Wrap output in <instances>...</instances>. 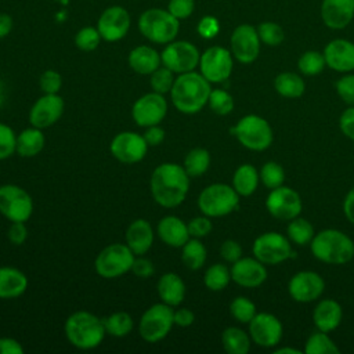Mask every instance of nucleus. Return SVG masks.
Instances as JSON below:
<instances>
[{"mask_svg": "<svg viewBox=\"0 0 354 354\" xmlns=\"http://www.w3.org/2000/svg\"><path fill=\"white\" fill-rule=\"evenodd\" d=\"M155 202L163 207H176L184 202L189 189V176L178 163L166 162L155 167L149 181Z\"/></svg>", "mask_w": 354, "mask_h": 354, "instance_id": "f257e3e1", "label": "nucleus"}, {"mask_svg": "<svg viewBox=\"0 0 354 354\" xmlns=\"http://www.w3.org/2000/svg\"><path fill=\"white\" fill-rule=\"evenodd\" d=\"M212 87L210 82L199 72L191 71L180 73L170 90L171 102L177 111L192 115L207 104Z\"/></svg>", "mask_w": 354, "mask_h": 354, "instance_id": "f03ea898", "label": "nucleus"}, {"mask_svg": "<svg viewBox=\"0 0 354 354\" xmlns=\"http://www.w3.org/2000/svg\"><path fill=\"white\" fill-rule=\"evenodd\" d=\"M64 328L69 343L80 350L95 348L102 343L106 333L102 319L84 310L71 314Z\"/></svg>", "mask_w": 354, "mask_h": 354, "instance_id": "7ed1b4c3", "label": "nucleus"}, {"mask_svg": "<svg viewBox=\"0 0 354 354\" xmlns=\"http://www.w3.org/2000/svg\"><path fill=\"white\" fill-rule=\"evenodd\" d=\"M310 245L313 254L328 264H346L354 257V242L339 230H322Z\"/></svg>", "mask_w": 354, "mask_h": 354, "instance_id": "20e7f679", "label": "nucleus"}, {"mask_svg": "<svg viewBox=\"0 0 354 354\" xmlns=\"http://www.w3.org/2000/svg\"><path fill=\"white\" fill-rule=\"evenodd\" d=\"M138 29L149 41L167 44L176 39L180 29V19L167 10L149 8L140 15Z\"/></svg>", "mask_w": 354, "mask_h": 354, "instance_id": "39448f33", "label": "nucleus"}, {"mask_svg": "<svg viewBox=\"0 0 354 354\" xmlns=\"http://www.w3.org/2000/svg\"><path fill=\"white\" fill-rule=\"evenodd\" d=\"M239 205V195L227 184L207 185L198 196L199 210L207 217H221L234 212Z\"/></svg>", "mask_w": 354, "mask_h": 354, "instance_id": "423d86ee", "label": "nucleus"}, {"mask_svg": "<svg viewBox=\"0 0 354 354\" xmlns=\"http://www.w3.org/2000/svg\"><path fill=\"white\" fill-rule=\"evenodd\" d=\"M231 134L248 149L264 151L272 142V130L266 119L257 115H246L231 127Z\"/></svg>", "mask_w": 354, "mask_h": 354, "instance_id": "0eeeda50", "label": "nucleus"}, {"mask_svg": "<svg viewBox=\"0 0 354 354\" xmlns=\"http://www.w3.org/2000/svg\"><path fill=\"white\" fill-rule=\"evenodd\" d=\"M134 259L136 254L126 243H111L97 254L94 267L100 277L113 279L131 271Z\"/></svg>", "mask_w": 354, "mask_h": 354, "instance_id": "6e6552de", "label": "nucleus"}, {"mask_svg": "<svg viewBox=\"0 0 354 354\" xmlns=\"http://www.w3.org/2000/svg\"><path fill=\"white\" fill-rule=\"evenodd\" d=\"M173 325V310L169 304L162 301L144 311L140 319L138 330L145 342L156 343L169 335Z\"/></svg>", "mask_w": 354, "mask_h": 354, "instance_id": "1a4fd4ad", "label": "nucleus"}, {"mask_svg": "<svg viewBox=\"0 0 354 354\" xmlns=\"http://www.w3.org/2000/svg\"><path fill=\"white\" fill-rule=\"evenodd\" d=\"M33 212L32 196L15 184L0 185V213L12 221H26Z\"/></svg>", "mask_w": 354, "mask_h": 354, "instance_id": "9d476101", "label": "nucleus"}, {"mask_svg": "<svg viewBox=\"0 0 354 354\" xmlns=\"http://www.w3.org/2000/svg\"><path fill=\"white\" fill-rule=\"evenodd\" d=\"M199 58L198 48L187 40H173L160 53L162 65L178 75L194 71L199 65Z\"/></svg>", "mask_w": 354, "mask_h": 354, "instance_id": "9b49d317", "label": "nucleus"}, {"mask_svg": "<svg viewBox=\"0 0 354 354\" xmlns=\"http://www.w3.org/2000/svg\"><path fill=\"white\" fill-rule=\"evenodd\" d=\"M253 254L263 264H278L289 259L293 252L289 239L278 232H266L253 242Z\"/></svg>", "mask_w": 354, "mask_h": 354, "instance_id": "f8f14e48", "label": "nucleus"}, {"mask_svg": "<svg viewBox=\"0 0 354 354\" xmlns=\"http://www.w3.org/2000/svg\"><path fill=\"white\" fill-rule=\"evenodd\" d=\"M232 54L221 46H212L201 54V73L210 83H221L227 80L232 72Z\"/></svg>", "mask_w": 354, "mask_h": 354, "instance_id": "ddd939ff", "label": "nucleus"}, {"mask_svg": "<svg viewBox=\"0 0 354 354\" xmlns=\"http://www.w3.org/2000/svg\"><path fill=\"white\" fill-rule=\"evenodd\" d=\"M167 113V101L163 94L147 93L141 95L131 108V116L137 126L149 127L159 124Z\"/></svg>", "mask_w": 354, "mask_h": 354, "instance_id": "4468645a", "label": "nucleus"}, {"mask_svg": "<svg viewBox=\"0 0 354 354\" xmlns=\"http://www.w3.org/2000/svg\"><path fill=\"white\" fill-rule=\"evenodd\" d=\"M266 206L272 217L290 221L300 214L301 199L293 188L281 185L271 189L266 199Z\"/></svg>", "mask_w": 354, "mask_h": 354, "instance_id": "2eb2a0df", "label": "nucleus"}, {"mask_svg": "<svg viewBox=\"0 0 354 354\" xmlns=\"http://www.w3.org/2000/svg\"><path fill=\"white\" fill-rule=\"evenodd\" d=\"M231 54L241 64H252L260 53L257 29L249 24L238 25L231 35Z\"/></svg>", "mask_w": 354, "mask_h": 354, "instance_id": "dca6fc26", "label": "nucleus"}, {"mask_svg": "<svg viewBox=\"0 0 354 354\" xmlns=\"http://www.w3.org/2000/svg\"><path fill=\"white\" fill-rule=\"evenodd\" d=\"M97 29L105 41L122 40L130 29V14L122 6H111L105 8L97 22Z\"/></svg>", "mask_w": 354, "mask_h": 354, "instance_id": "f3484780", "label": "nucleus"}, {"mask_svg": "<svg viewBox=\"0 0 354 354\" xmlns=\"http://www.w3.org/2000/svg\"><path fill=\"white\" fill-rule=\"evenodd\" d=\"M111 153L122 163H137L142 160L148 151V144L142 136L134 131H122L111 141Z\"/></svg>", "mask_w": 354, "mask_h": 354, "instance_id": "a211bd4d", "label": "nucleus"}, {"mask_svg": "<svg viewBox=\"0 0 354 354\" xmlns=\"http://www.w3.org/2000/svg\"><path fill=\"white\" fill-rule=\"evenodd\" d=\"M249 333L257 346L274 347L282 337V325L275 315L259 313L249 322Z\"/></svg>", "mask_w": 354, "mask_h": 354, "instance_id": "6ab92c4d", "label": "nucleus"}, {"mask_svg": "<svg viewBox=\"0 0 354 354\" xmlns=\"http://www.w3.org/2000/svg\"><path fill=\"white\" fill-rule=\"evenodd\" d=\"M64 112V100L58 94H44L29 111V122L37 129H46L58 122Z\"/></svg>", "mask_w": 354, "mask_h": 354, "instance_id": "aec40b11", "label": "nucleus"}, {"mask_svg": "<svg viewBox=\"0 0 354 354\" xmlns=\"http://www.w3.org/2000/svg\"><path fill=\"white\" fill-rule=\"evenodd\" d=\"M325 289V282L319 274L314 271H300L289 281V295L299 303L317 300Z\"/></svg>", "mask_w": 354, "mask_h": 354, "instance_id": "412c9836", "label": "nucleus"}, {"mask_svg": "<svg viewBox=\"0 0 354 354\" xmlns=\"http://www.w3.org/2000/svg\"><path fill=\"white\" fill-rule=\"evenodd\" d=\"M230 271L231 279L243 288H257L267 279V270L256 257H241Z\"/></svg>", "mask_w": 354, "mask_h": 354, "instance_id": "4be33fe9", "label": "nucleus"}, {"mask_svg": "<svg viewBox=\"0 0 354 354\" xmlns=\"http://www.w3.org/2000/svg\"><path fill=\"white\" fill-rule=\"evenodd\" d=\"M326 65L337 72L354 71V43L346 39L329 41L324 50Z\"/></svg>", "mask_w": 354, "mask_h": 354, "instance_id": "5701e85b", "label": "nucleus"}, {"mask_svg": "<svg viewBox=\"0 0 354 354\" xmlns=\"http://www.w3.org/2000/svg\"><path fill=\"white\" fill-rule=\"evenodd\" d=\"M321 18L330 29H343L354 18V0H322Z\"/></svg>", "mask_w": 354, "mask_h": 354, "instance_id": "b1692460", "label": "nucleus"}, {"mask_svg": "<svg viewBox=\"0 0 354 354\" xmlns=\"http://www.w3.org/2000/svg\"><path fill=\"white\" fill-rule=\"evenodd\" d=\"M126 245L136 256L145 254L153 243V231L145 218H137L130 223L124 234Z\"/></svg>", "mask_w": 354, "mask_h": 354, "instance_id": "393cba45", "label": "nucleus"}, {"mask_svg": "<svg viewBox=\"0 0 354 354\" xmlns=\"http://www.w3.org/2000/svg\"><path fill=\"white\" fill-rule=\"evenodd\" d=\"M159 238L171 248H183L184 243L191 238L188 225L177 216H165L156 227Z\"/></svg>", "mask_w": 354, "mask_h": 354, "instance_id": "a878e982", "label": "nucleus"}, {"mask_svg": "<svg viewBox=\"0 0 354 354\" xmlns=\"http://www.w3.org/2000/svg\"><path fill=\"white\" fill-rule=\"evenodd\" d=\"M130 68L140 75H151L155 69L162 65L160 54L149 46H137L134 47L127 57Z\"/></svg>", "mask_w": 354, "mask_h": 354, "instance_id": "bb28decb", "label": "nucleus"}, {"mask_svg": "<svg viewBox=\"0 0 354 354\" xmlns=\"http://www.w3.org/2000/svg\"><path fill=\"white\" fill-rule=\"evenodd\" d=\"M28 277L18 268L0 267V299H17L25 293Z\"/></svg>", "mask_w": 354, "mask_h": 354, "instance_id": "cd10ccee", "label": "nucleus"}, {"mask_svg": "<svg viewBox=\"0 0 354 354\" xmlns=\"http://www.w3.org/2000/svg\"><path fill=\"white\" fill-rule=\"evenodd\" d=\"M342 317H343V311L340 304L332 299L321 300L317 304L313 314V319L318 330H322L326 333L339 326Z\"/></svg>", "mask_w": 354, "mask_h": 354, "instance_id": "c85d7f7f", "label": "nucleus"}, {"mask_svg": "<svg viewBox=\"0 0 354 354\" xmlns=\"http://www.w3.org/2000/svg\"><path fill=\"white\" fill-rule=\"evenodd\" d=\"M158 295L170 307L178 306L185 296L184 281L176 272H166L158 281Z\"/></svg>", "mask_w": 354, "mask_h": 354, "instance_id": "c756f323", "label": "nucleus"}, {"mask_svg": "<svg viewBox=\"0 0 354 354\" xmlns=\"http://www.w3.org/2000/svg\"><path fill=\"white\" fill-rule=\"evenodd\" d=\"M46 144L44 134L41 133V129H37L35 126L22 130L17 136V149L15 152L22 158H33L36 156Z\"/></svg>", "mask_w": 354, "mask_h": 354, "instance_id": "7c9ffc66", "label": "nucleus"}, {"mask_svg": "<svg viewBox=\"0 0 354 354\" xmlns=\"http://www.w3.org/2000/svg\"><path fill=\"white\" fill-rule=\"evenodd\" d=\"M259 180H260V176L254 169V166L245 163L235 170L232 177V187L238 192V195L249 196L256 191Z\"/></svg>", "mask_w": 354, "mask_h": 354, "instance_id": "2f4dec72", "label": "nucleus"}, {"mask_svg": "<svg viewBox=\"0 0 354 354\" xmlns=\"http://www.w3.org/2000/svg\"><path fill=\"white\" fill-rule=\"evenodd\" d=\"M274 87L278 94L286 98H297L304 93V80L295 72H282L274 80Z\"/></svg>", "mask_w": 354, "mask_h": 354, "instance_id": "473e14b6", "label": "nucleus"}, {"mask_svg": "<svg viewBox=\"0 0 354 354\" xmlns=\"http://www.w3.org/2000/svg\"><path fill=\"white\" fill-rule=\"evenodd\" d=\"M221 343L230 354H246L250 348L249 336L239 328L230 326L221 335Z\"/></svg>", "mask_w": 354, "mask_h": 354, "instance_id": "72a5a7b5", "label": "nucleus"}, {"mask_svg": "<svg viewBox=\"0 0 354 354\" xmlns=\"http://www.w3.org/2000/svg\"><path fill=\"white\" fill-rule=\"evenodd\" d=\"M181 260L189 270H199L206 261V248L199 241V238H189L181 253Z\"/></svg>", "mask_w": 354, "mask_h": 354, "instance_id": "f704fd0d", "label": "nucleus"}, {"mask_svg": "<svg viewBox=\"0 0 354 354\" xmlns=\"http://www.w3.org/2000/svg\"><path fill=\"white\" fill-rule=\"evenodd\" d=\"M105 330L113 337H123L129 335L134 326L133 318L124 311H116L105 318H102Z\"/></svg>", "mask_w": 354, "mask_h": 354, "instance_id": "c9c22d12", "label": "nucleus"}, {"mask_svg": "<svg viewBox=\"0 0 354 354\" xmlns=\"http://www.w3.org/2000/svg\"><path fill=\"white\" fill-rule=\"evenodd\" d=\"M210 165V153L205 148H194L191 149L184 159V170L189 177L202 176Z\"/></svg>", "mask_w": 354, "mask_h": 354, "instance_id": "e433bc0d", "label": "nucleus"}, {"mask_svg": "<svg viewBox=\"0 0 354 354\" xmlns=\"http://www.w3.org/2000/svg\"><path fill=\"white\" fill-rule=\"evenodd\" d=\"M231 281V271L224 264H213L210 266L203 277V282L207 289L218 292L227 288V285Z\"/></svg>", "mask_w": 354, "mask_h": 354, "instance_id": "4c0bfd02", "label": "nucleus"}, {"mask_svg": "<svg viewBox=\"0 0 354 354\" xmlns=\"http://www.w3.org/2000/svg\"><path fill=\"white\" fill-rule=\"evenodd\" d=\"M288 238L289 241L295 242L296 245H307L314 238V228L313 225L301 217H295L288 224Z\"/></svg>", "mask_w": 354, "mask_h": 354, "instance_id": "58836bf2", "label": "nucleus"}, {"mask_svg": "<svg viewBox=\"0 0 354 354\" xmlns=\"http://www.w3.org/2000/svg\"><path fill=\"white\" fill-rule=\"evenodd\" d=\"M306 354H337L339 348L333 340L326 335V332L313 333L304 346Z\"/></svg>", "mask_w": 354, "mask_h": 354, "instance_id": "ea45409f", "label": "nucleus"}, {"mask_svg": "<svg viewBox=\"0 0 354 354\" xmlns=\"http://www.w3.org/2000/svg\"><path fill=\"white\" fill-rule=\"evenodd\" d=\"M325 65H326V62H325L324 54L314 51V50L306 51L297 61L299 71L306 76H315V75L321 73L324 71Z\"/></svg>", "mask_w": 354, "mask_h": 354, "instance_id": "a19ab883", "label": "nucleus"}, {"mask_svg": "<svg viewBox=\"0 0 354 354\" xmlns=\"http://www.w3.org/2000/svg\"><path fill=\"white\" fill-rule=\"evenodd\" d=\"M230 313L236 321L242 324H249L253 319V317L257 314L254 303L243 296H238L231 301Z\"/></svg>", "mask_w": 354, "mask_h": 354, "instance_id": "79ce46f5", "label": "nucleus"}, {"mask_svg": "<svg viewBox=\"0 0 354 354\" xmlns=\"http://www.w3.org/2000/svg\"><path fill=\"white\" fill-rule=\"evenodd\" d=\"M174 72L170 71L169 68H166L165 65H160L158 69H155L151 75H149V83L151 87L155 93L159 94H166L170 93L173 83H174Z\"/></svg>", "mask_w": 354, "mask_h": 354, "instance_id": "37998d69", "label": "nucleus"}, {"mask_svg": "<svg viewBox=\"0 0 354 354\" xmlns=\"http://www.w3.org/2000/svg\"><path fill=\"white\" fill-rule=\"evenodd\" d=\"M101 40H102V37H101L98 29L94 26H84V28L79 29L75 36L76 47L86 53L94 51L98 47Z\"/></svg>", "mask_w": 354, "mask_h": 354, "instance_id": "c03bdc74", "label": "nucleus"}, {"mask_svg": "<svg viewBox=\"0 0 354 354\" xmlns=\"http://www.w3.org/2000/svg\"><path fill=\"white\" fill-rule=\"evenodd\" d=\"M207 104L210 109L217 115H228L234 109L232 95L221 88H214L210 91Z\"/></svg>", "mask_w": 354, "mask_h": 354, "instance_id": "a18cd8bd", "label": "nucleus"}, {"mask_svg": "<svg viewBox=\"0 0 354 354\" xmlns=\"http://www.w3.org/2000/svg\"><path fill=\"white\" fill-rule=\"evenodd\" d=\"M260 180L267 188L274 189V188L282 185V183L285 180V171L279 163L267 162L263 165V167L260 170Z\"/></svg>", "mask_w": 354, "mask_h": 354, "instance_id": "49530a36", "label": "nucleus"}, {"mask_svg": "<svg viewBox=\"0 0 354 354\" xmlns=\"http://www.w3.org/2000/svg\"><path fill=\"white\" fill-rule=\"evenodd\" d=\"M256 29H257L260 41H263L267 46H278L285 39L283 29L281 28V25L275 22H270V21L261 22Z\"/></svg>", "mask_w": 354, "mask_h": 354, "instance_id": "de8ad7c7", "label": "nucleus"}, {"mask_svg": "<svg viewBox=\"0 0 354 354\" xmlns=\"http://www.w3.org/2000/svg\"><path fill=\"white\" fill-rule=\"evenodd\" d=\"M17 149V136L14 130L0 122V160L10 158Z\"/></svg>", "mask_w": 354, "mask_h": 354, "instance_id": "09e8293b", "label": "nucleus"}, {"mask_svg": "<svg viewBox=\"0 0 354 354\" xmlns=\"http://www.w3.org/2000/svg\"><path fill=\"white\" fill-rule=\"evenodd\" d=\"M39 86L44 94H58L62 86V77L57 71L47 69L40 75Z\"/></svg>", "mask_w": 354, "mask_h": 354, "instance_id": "8fccbe9b", "label": "nucleus"}, {"mask_svg": "<svg viewBox=\"0 0 354 354\" xmlns=\"http://www.w3.org/2000/svg\"><path fill=\"white\" fill-rule=\"evenodd\" d=\"M195 10V0H169L167 11L177 19H187Z\"/></svg>", "mask_w": 354, "mask_h": 354, "instance_id": "3c124183", "label": "nucleus"}, {"mask_svg": "<svg viewBox=\"0 0 354 354\" xmlns=\"http://www.w3.org/2000/svg\"><path fill=\"white\" fill-rule=\"evenodd\" d=\"M339 97L348 105H354V75H346L336 82Z\"/></svg>", "mask_w": 354, "mask_h": 354, "instance_id": "603ef678", "label": "nucleus"}, {"mask_svg": "<svg viewBox=\"0 0 354 354\" xmlns=\"http://www.w3.org/2000/svg\"><path fill=\"white\" fill-rule=\"evenodd\" d=\"M187 225H188V232H189L191 238L206 236L212 231V228H213L212 221L209 220L207 216L194 217L192 220H189V223Z\"/></svg>", "mask_w": 354, "mask_h": 354, "instance_id": "864d4df0", "label": "nucleus"}, {"mask_svg": "<svg viewBox=\"0 0 354 354\" xmlns=\"http://www.w3.org/2000/svg\"><path fill=\"white\" fill-rule=\"evenodd\" d=\"M196 30H198L201 37H203V39H213L214 36H217V33L220 30L218 19L216 17H213V15H205L198 22Z\"/></svg>", "mask_w": 354, "mask_h": 354, "instance_id": "5fc2aeb1", "label": "nucleus"}, {"mask_svg": "<svg viewBox=\"0 0 354 354\" xmlns=\"http://www.w3.org/2000/svg\"><path fill=\"white\" fill-rule=\"evenodd\" d=\"M220 254L221 257L228 263H235L242 256V248L236 241L227 239L220 246Z\"/></svg>", "mask_w": 354, "mask_h": 354, "instance_id": "6e6d98bb", "label": "nucleus"}, {"mask_svg": "<svg viewBox=\"0 0 354 354\" xmlns=\"http://www.w3.org/2000/svg\"><path fill=\"white\" fill-rule=\"evenodd\" d=\"M28 238V228L24 221H12L8 228V239L14 245H22Z\"/></svg>", "mask_w": 354, "mask_h": 354, "instance_id": "4d7b16f0", "label": "nucleus"}, {"mask_svg": "<svg viewBox=\"0 0 354 354\" xmlns=\"http://www.w3.org/2000/svg\"><path fill=\"white\" fill-rule=\"evenodd\" d=\"M339 126L342 133L354 141V105H351L342 113Z\"/></svg>", "mask_w": 354, "mask_h": 354, "instance_id": "13d9d810", "label": "nucleus"}, {"mask_svg": "<svg viewBox=\"0 0 354 354\" xmlns=\"http://www.w3.org/2000/svg\"><path fill=\"white\" fill-rule=\"evenodd\" d=\"M131 271L136 277H140V278H148L153 274L155 268H153V264L151 260L145 259V257H137L134 259L133 261V266H131Z\"/></svg>", "mask_w": 354, "mask_h": 354, "instance_id": "bf43d9fd", "label": "nucleus"}, {"mask_svg": "<svg viewBox=\"0 0 354 354\" xmlns=\"http://www.w3.org/2000/svg\"><path fill=\"white\" fill-rule=\"evenodd\" d=\"M145 129L147 130L142 134V137L147 141L148 147H156V145L163 142V140H165V130L162 127H159V124L149 126V127H145Z\"/></svg>", "mask_w": 354, "mask_h": 354, "instance_id": "052dcab7", "label": "nucleus"}, {"mask_svg": "<svg viewBox=\"0 0 354 354\" xmlns=\"http://www.w3.org/2000/svg\"><path fill=\"white\" fill-rule=\"evenodd\" d=\"M173 321H174V325L185 328L194 324L195 315L188 308H177L176 311H173Z\"/></svg>", "mask_w": 354, "mask_h": 354, "instance_id": "680f3d73", "label": "nucleus"}, {"mask_svg": "<svg viewBox=\"0 0 354 354\" xmlns=\"http://www.w3.org/2000/svg\"><path fill=\"white\" fill-rule=\"evenodd\" d=\"M24 347L12 337H0V354H22Z\"/></svg>", "mask_w": 354, "mask_h": 354, "instance_id": "e2e57ef3", "label": "nucleus"}, {"mask_svg": "<svg viewBox=\"0 0 354 354\" xmlns=\"http://www.w3.org/2000/svg\"><path fill=\"white\" fill-rule=\"evenodd\" d=\"M343 212L344 216L350 223L354 224V187L347 192L344 202H343Z\"/></svg>", "mask_w": 354, "mask_h": 354, "instance_id": "0e129e2a", "label": "nucleus"}, {"mask_svg": "<svg viewBox=\"0 0 354 354\" xmlns=\"http://www.w3.org/2000/svg\"><path fill=\"white\" fill-rule=\"evenodd\" d=\"M12 25H14V21H12L11 15H8L6 12H0V39L10 35Z\"/></svg>", "mask_w": 354, "mask_h": 354, "instance_id": "69168bd1", "label": "nucleus"}, {"mask_svg": "<svg viewBox=\"0 0 354 354\" xmlns=\"http://www.w3.org/2000/svg\"><path fill=\"white\" fill-rule=\"evenodd\" d=\"M283 353H290V354H300V350L297 348H290V347H282V348H277L274 351V354H283Z\"/></svg>", "mask_w": 354, "mask_h": 354, "instance_id": "338daca9", "label": "nucleus"}, {"mask_svg": "<svg viewBox=\"0 0 354 354\" xmlns=\"http://www.w3.org/2000/svg\"><path fill=\"white\" fill-rule=\"evenodd\" d=\"M3 86H1V83H0V105H1V102H3Z\"/></svg>", "mask_w": 354, "mask_h": 354, "instance_id": "774afa93", "label": "nucleus"}]
</instances>
